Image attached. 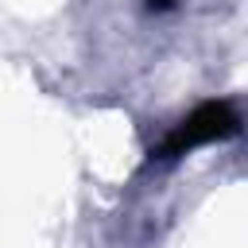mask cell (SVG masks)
Listing matches in <instances>:
<instances>
[{
	"label": "cell",
	"instance_id": "6da1fadb",
	"mask_svg": "<svg viewBox=\"0 0 248 248\" xmlns=\"http://www.w3.org/2000/svg\"><path fill=\"white\" fill-rule=\"evenodd\" d=\"M240 128H244V120H240V112H236L232 101H205L190 116H182L163 136L159 147H151V159H163V163L167 159H182L194 147H205V143H221V140L240 136Z\"/></svg>",
	"mask_w": 248,
	"mask_h": 248
},
{
	"label": "cell",
	"instance_id": "7a4b0ae2",
	"mask_svg": "<svg viewBox=\"0 0 248 248\" xmlns=\"http://www.w3.org/2000/svg\"><path fill=\"white\" fill-rule=\"evenodd\" d=\"M143 8L147 12H170V8H178V0H143Z\"/></svg>",
	"mask_w": 248,
	"mask_h": 248
}]
</instances>
